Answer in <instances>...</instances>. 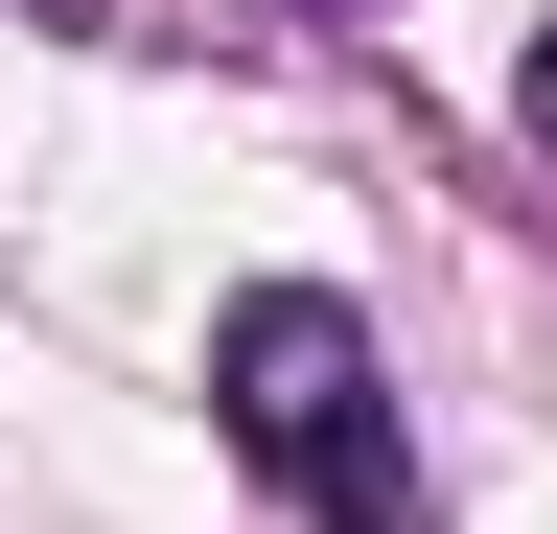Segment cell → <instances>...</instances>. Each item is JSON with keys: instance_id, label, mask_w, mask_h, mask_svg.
I'll list each match as a JSON object with an SVG mask.
<instances>
[{"instance_id": "3", "label": "cell", "mask_w": 557, "mask_h": 534, "mask_svg": "<svg viewBox=\"0 0 557 534\" xmlns=\"http://www.w3.org/2000/svg\"><path fill=\"white\" fill-rule=\"evenodd\" d=\"M47 24H70V0H47Z\"/></svg>"}, {"instance_id": "1", "label": "cell", "mask_w": 557, "mask_h": 534, "mask_svg": "<svg viewBox=\"0 0 557 534\" xmlns=\"http://www.w3.org/2000/svg\"><path fill=\"white\" fill-rule=\"evenodd\" d=\"M209 419H233V442H256L325 534H395V511H418L395 395H372V325H348V302H302V280H256L233 325H209Z\"/></svg>"}, {"instance_id": "2", "label": "cell", "mask_w": 557, "mask_h": 534, "mask_svg": "<svg viewBox=\"0 0 557 534\" xmlns=\"http://www.w3.org/2000/svg\"><path fill=\"white\" fill-rule=\"evenodd\" d=\"M534 140H557V24H534Z\"/></svg>"}]
</instances>
